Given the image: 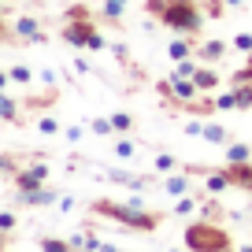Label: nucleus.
Listing matches in <instances>:
<instances>
[{"instance_id": "obj_24", "label": "nucleus", "mask_w": 252, "mask_h": 252, "mask_svg": "<svg viewBox=\"0 0 252 252\" xmlns=\"http://www.w3.org/2000/svg\"><path fill=\"white\" fill-rule=\"evenodd\" d=\"M234 48H237V52H245V56H252V33L249 30L234 33Z\"/></svg>"}, {"instance_id": "obj_32", "label": "nucleus", "mask_w": 252, "mask_h": 252, "mask_svg": "<svg viewBox=\"0 0 252 252\" xmlns=\"http://www.w3.org/2000/svg\"><path fill=\"white\" fill-rule=\"evenodd\" d=\"M108 178L115 182V186H134V182H137V174H126V171H111Z\"/></svg>"}, {"instance_id": "obj_40", "label": "nucleus", "mask_w": 252, "mask_h": 252, "mask_svg": "<svg viewBox=\"0 0 252 252\" xmlns=\"http://www.w3.org/2000/svg\"><path fill=\"white\" fill-rule=\"evenodd\" d=\"M8 82H11V71H0V89H8Z\"/></svg>"}, {"instance_id": "obj_31", "label": "nucleus", "mask_w": 252, "mask_h": 252, "mask_svg": "<svg viewBox=\"0 0 252 252\" xmlns=\"http://www.w3.org/2000/svg\"><path fill=\"white\" fill-rule=\"evenodd\" d=\"M215 108L219 111H234L237 104H234V89H230V93H222V96H215Z\"/></svg>"}, {"instance_id": "obj_2", "label": "nucleus", "mask_w": 252, "mask_h": 252, "mask_svg": "<svg viewBox=\"0 0 252 252\" xmlns=\"http://www.w3.org/2000/svg\"><path fill=\"white\" fill-rule=\"evenodd\" d=\"M93 212L96 215H108V219L123 222V226H130V230H145V234L159 226V215L156 212H149V208H134L130 200H126V204H115V200H93Z\"/></svg>"}, {"instance_id": "obj_35", "label": "nucleus", "mask_w": 252, "mask_h": 252, "mask_svg": "<svg viewBox=\"0 0 252 252\" xmlns=\"http://www.w3.org/2000/svg\"><path fill=\"white\" fill-rule=\"evenodd\" d=\"M26 171H33V174H37V178H41V182H45V178H48V163H41V159H33V163H30V167H26Z\"/></svg>"}, {"instance_id": "obj_25", "label": "nucleus", "mask_w": 252, "mask_h": 252, "mask_svg": "<svg viewBox=\"0 0 252 252\" xmlns=\"http://www.w3.org/2000/svg\"><path fill=\"white\" fill-rule=\"evenodd\" d=\"M37 130H41V134H45V137H56V134H60V130H63V126L56 123L52 115H45V119H41V123H37Z\"/></svg>"}, {"instance_id": "obj_46", "label": "nucleus", "mask_w": 252, "mask_h": 252, "mask_svg": "<svg viewBox=\"0 0 252 252\" xmlns=\"http://www.w3.org/2000/svg\"><path fill=\"white\" fill-rule=\"evenodd\" d=\"M171 252H178V249H171Z\"/></svg>"}, {"instance_id": "obj_12", "label": "nucleus", "mask_w": 252, "mask_h": 252, "mask_svg": "<svg viewBox=\"0 0 252 252\" xmlns=\"http://www.w3.org/2000/svg\"><path fill=\"white\" fill-rule=\"evenodd\" d=\"M15 186H19V197H26V193H37L45 182H41L33 171H19V174H15Z\"/></svg>"}, {"instance_id": "obj_15", "label": "nucleus", "mask_w": 252, "mask_h": 252, "mask_svg": "<svg viewBox=\"0 0 252 252\" xmlns=\"http://www.w3.org/2000/svg\"><path fill=\"white\" fill-rule=\"evenodd\" d=\"M0 119H4V123H19V104H15V96H8L4 89H0Z\"/></svg>"}, {"instance_id": "obj_9", "label": "nucleus", "mask_w": 252, "mask_h": 252, "mask_svg": "<svg viewBox=\"0 0 252 252\" xmlns=\"http://www.w3.org/2000/svg\"><path fill=\"white\" fill-rule=\"evenodd\" d=\"M197 56H200L204 63H219L222 56H226V41H200Z\"/></svg>"}, {"instance_id": "obj_21", "label": "nucleus", "mask_w": 252, "mask_h": 252, "mask_svg": "<svg viewBox=\"0 0 252 252\" xmlns=\"http://www.w3.org/2000/svg\"><path fill=\"white\" fill-rule=\"evenodd\" d=\"M171 74H178V78H193V74H197V60H193V56H189V60H178Z\"/></svg>"}, {"instance_id": "obj_11", "label": "nucleus", "mask_w": 252, "mask_h": 252, "mask_svg": "<svg viewBox=\"0 0 252 252\" xmlns=\"http://www.w3.org/2000/svg\"><path fill=\"white\" fill-rule=\"evenodd\" d=\"M19 204H26V208H45V204H56V189H45V186H41L37 193H26V197H19Z\"/></svg>"}, {"instance_id": "obj_36", "label": "nucleus", "mask_w": 252, "mask_h": 252, "mask_svg": "<svg viewBox=\"0 0 252 252\" xmlns=\"http://www.w3.org/2000/svg\"><path fill=\"white\" fill-rule=\"evenodd\" d=\"M222 8H226L222 0H212V4H208V15H212V19H222Z\"/></svg>"}, {"instance_id": "obj_10", "label": "nucleus", "mask_w": 252, "mask_h": 252, "mask_svg": "<svg viewBox=\"0 0 252 252\" xmlns=\"http://www.w3.org/2000/svg\"><path fill=\"white\" fill-rule=\"evenodd\" d=\"M163 189L171 193V197H186V193H189V174L186 171H171L167 182H163Z\"/></svg>"}, {"instance_id": "obj_22", "label": "nucleus", "mask_w": 252, "mask_h": 252, "mask_svg": "<svg viewBox=\"0 0 252 252\" xmlns=\"http://www.w3.org/2000/svg\"><path fill=\"white\" fill-rule=\"evenodd\" d=\"M111 126H115V134H126V130H134V115L115 111V115H111Z\"/></svg>"}, {"instance_id": "obj_27", "label": "nucleus", "mask_w": 252, "mask_h": 252, "mask_svg": "<svg viewBox=\"0 0 252 252\" xmlns=\"http://www.w3.org/2000/svg\"><path fill=\"white\" fill-rule=\"evenodd\" d=\"M11 82H23V86H30V82H33V71L19 63V67H11Z\"/></svg>"}, {"instance_id": "obj_14", "label": "nucleus", "mask_w": 252, "mask_h": 252, "mask_svg": "<svg viewBox=\"0 0 252 252\" xmlns=\"http://www.w3.org/2000/svg\"><path fill=\"white\" fill-rule=\"evenodd\" d=\"M200 137L212 141V145H226L230 141V134H226V126H222V123H204V134H200Z\"/></svg>"}, {"instance_id": "obj_6", "label": "nucleus", "mask_w": 252, "mask_h": 252, "mask_svg": "<svg viewBox=\"0 0 252 252\" xmlns=\"http://www.w3.org/2000/svg\"><path fill=\"white\" fill-rule=\"evenodd\" d=\"M159 93H171V96H178V100H193L200 89H197V82H193V78H178V74H171V82H163Z\"/></svg>"}, {"instance_id": "obj_30", "label": "nucleus", "mask_w": 252, "mask_h": 252, "mask_svg": "<svg viewBox=\"0 0 252 252\" xmlns=\"http://www.w3.org/2000/svg\"><path fill=\"white\" fill-rule=\"evenodd\" d=\"M230 82H234V86H241V82H252V56H249V63H245L241 71H234V78H230Z\"/></svg>"}, {"instance_id": "obj_47", "label": "nucleus", "mask_w": 252, "mask_h": 252, "mask_svg": "<svg viewBox=\"0 0 252 252\" xmlns=\"http://www.w3.org/2000/svg\"><path fill=\"white\" fill-rule=\"evenodd\" d=\"M0 252H4V249H0Z\"/></svg>"}, {"instance_id": "obj_3", "label": "nucleus", "mask_w": 252, "mask_h": 252, "mask_svg": "<svg viewBox=\"0 0 252 252\" xmlns=\"http://www.w3.org/2000/svg\"><path fill=\"white\" fill-rule=\"evenodd\" d=\"M186 249L189 252H222V249H230V234L208 219L193 222V226H186Z\"/></svg>"}, {"instance_id": "obj_34", "label": "nucleus", "mask_w": 252, "mask_h": 252, "mask_svg": "<svg viewBox=\"0 0 252 252\" xmlns=\"http://www.w3.org/2000/svg\"><path fill=\"white\" fill-rule=\"evenodd\" d=\"M15 212H0V230H4V234H11V230H15Z\"/></svg>"}, {"instance_id": "obj_1", "label": "nucleus", "mask_w": 252, "mask_h": 252, "mask_svg": "<svg viewBox=\"0 0 252 252\" xmlns=\"http://www.w3.org/2000/svg\"><path fill=\"white\" fill-rule=\"evenodd\" d=\"M149 11L174 33H197L200 30L197 0H149Z\"/></svg>"}, {"instance_id": "obj_16", "label": "nucleus", "mask_w": 252, "mask_h": 252, "mask_svg": "<svg viewBox=\"0 0 252 252\" xmlns=\"http://www.w3.org/2000/svg\"><path fill=\"white\" fill-rule=\"evenodd\" d=\"M234 104H237V111H249L252 108V82L234 86Z\"/></svg>"}, {"instance_id": "obj_13", "label": "nucleus", "mask_w": 252, "mask_h": 252, "mask_svg": "<svg viewBox=\"0 0 252 252\" xmlns=\"http://www.w3.org/2000/svg\"><path fill=\"white\" fill-rule=\"evenodd\" d=\"M193 82H197V89H200V93H212V89L219 86V74H215V71H208V67H197Z\"/></svg>"}, {"instance_id": "obj_44", "label": "nucleus", "mask_w": 252, "mask_h": 252, "mask_svg": "<svg viewBox=\"0 0 252 252\" xmlns=\"http://www.w3.org/2000/svg\"><path fill=\"white\" fill-rule=\"evenodd\" d=\"M241 252H252V245H245V249H241Z\"/></svg>"}, {"instance_id": "obj_8", "label": "nucleus", "mask_w": 252, "mask_h": 252, "mask_svg": "<svg viewBox=\"0 0 252 252\" xmlns=\"http://www.w3.org/2000/svg\"><path fill=\"white\" fill-rule=\"evenodd\" d=\"M226 171H230V178H234V186H237V189L252 193V159H249V163H230Z\"/></svg>"}, {"instance_id": "obj_5", "label": "nucleus", "mask_w": 252, "mask_h": 252, "mask_svg": "<svg viewBox=\"0 0 252 252\" xmlns=\"http://www.w3.org/2000/svg\"><path fill=\"white\" fill-rule=\"evenodd\" d=\"M93 23L89 19H71V23L63 26V41L67 45H74V48H89V41H93Z\"/></svg>"}, {"instance_id": "obj_39", "label": "nucleus", "mask_w": 252, "mask_h": 252, "mask_svg": "<svg viewBox=\"0 0 252 252\" xmlns=\"http://www.w3.org/2000/svg\"><path fill=\"white\" fill-rule=\"evenodd\" d=\"M74 71H78V74H89V71H93V67H89V63H86V60H82V56H78V60H74Z\"/></svg>"}, {"instance_id": "obj_29", "label": "nucleus", "mask_w": 252, "mask_h": 252, "mask_svg": "<svg viewBox=\"0 0 252 252\" xmlns=\"http://www.w3.org/2000/svg\"><path fill=\"white\" fill-rule=\"evenodd\" d=\"M63 137H67L71 145H78L82 137H86V126H63Z\"/></svg>"}, {"instance_id": "obj_45", "label": "nucleus", "mask_w": 252, "mask_h": 252, "mask_svg": "<svg viewBox=\"0 0 252 252\" xmlns=\"http://www.w3.org/2000/svg\"><path fill=\"white\" fill-rule=\"evenodd\" d=\"M222 252H234V249H222Z\"/></svg>"}, {"instance_id": "obj_33", "label": "nucleus", "mask_w": 252, "mask_h": 252, "mask_svg": "<svg viewBox=\"0 0 252 252\" xmlns=\"http://www.w3.org/2000/svg\"><path fill=\"white\" fill-rule=\"evenodd\" d=\"M115 156L119 159H130V156H134V141H126V137H123V141H115Z\"/></svg>"}, {"instance_id": "obj_26", "label": "nucleus", "mask_w": 252, "mask_h": 252, "mask_svg": "<svg viewBox=\"0 0 252 252\" xmlns=\"http://www.w3.org/2000/svg\"><path fill=\"white\" fill-rule=\"evenodd\" d=\"M104 19L119 23V19H123V0H108V4H104Z\"/></svg>"}, {"instance_id": "obj_28", "label": "nucleus", "mask_w": 252, "mask_h": 252, "mask_svg": "<svg viewBox=\"0 0 252 252\" xmlns=\"http://www.w3.org/2000/svg\"><path fill=\"white\" fill-rule=\"evenodd\" d=\"M197 212V200L193 197H178V204H174V215H193Z\"/></svg>"}, {"instance_id": "obj_20", "label": "nucleus", "mask_w": 252, "mask_h": 252, "mask_svg": "<svg viewBox=\"0 0 252 252\" xmlns=\"http://www.w3.org/2000/svg\"><path fill=\"white\" fill-rule=\"evenodd\" d=\"M89 130H93V134H100V137H111V134H115V126H111V115L93 119V123H89Z\"/></svg>"}, {"instance_id": "obj_41", "label": "nucleus", "mask_w": 252, "mask_h": 252, "mask_svg": "<svg viewBox=\"0 0 252 252\" xmlns=\"http://www.w3.org/2000/svg\"><path fill=\"white\" fill-rule=\"evenodd\" d=\"M96 252H119V249H115L111 241H100V249H96Z\"/></svg>"}, {"instance_id": "obj_43", "label": "nucleus", "mask_w": 252, "mask_h": 252, "mask_svg": "<svg viewBox=\"0 0 252 252\" xmlns=\"http://www.w3.org/2000/svg\"><path fill=\"white\" fill-rule=\"evenodd\" d=\"M4 245H8V234H4V230H0V249H4Z\"/></svg>"}, {"instance_id": "obj_4", "label": "nucleus", "mask_w": 252, "mask_h": 252, "mask_svg": "<svg viewBox=\"0 0 252 252\" xmlns=\"http://www.w3.org/2000/svg\"><path fill=\"white\" fill-rule=\"evenodd\" d=\"M11 33H15L19 41H26V45H48V33L41 30V23L33 15H19L15 23H11Z\"/></svg>"}, {"instance_id": "obj_23", "label": "nucleus", "mask_w": 252, "mask_h": 252, "mask_svg": "<svg viewBox=\"0 0 252 252\" xmlns=\"http://www.w3.org/2000/svg\"><path fill=\"white\" fill-rule=\"evenodd\" d=\"M156 171H159V174H171V171H178V159H174L171 152H159V156H156Z\"/></svg>"}, {"instance_id": "obj_38", "label": "nucleus", "mask_w": 252, "mask_h": 252, "mask_svg": "<svg viewBox=\"0 0 252 252\" xmlns=\"http://www.w3.org/2000/svg\"><path fill=\"white\" fill-rule=\"evenodd\" d=\"M186 134H189V137H200V134H204V123H189Z\"/></svg>"}, {"instance_id": "obj_7", "label": "nucleus", "mask_w": 252, "mask_h": 252, "mask_svg": "<svg viewBox=\"0 0 252 252\" xmlns=\"http://www.w3.org/2000/svg\"><path fill=\"white\" fill-rule=\"evenodd\" d=\"M234 186V178H230V171H208L204 174V189L212 193V197H219V193H226V189Z\"/></svg>"}, {"instance_id": "obj_17", "label": "nucleus", "mask_w": 252, "mask_h": 252, "mask_svg": "<svg viewBox=\"0 0 252 252\" xmlns=\"http://www.w3.org/2000/svg\"><path fill=\"white\" fill-rule=\"evenodd\" d=\"M249 156H252V149H249V145H241V141L226 145V159H230V163H249Z\"/></svg>"}, {"instance_id": "obj_37", "label": "nucleus", "mask_w": 252, "mask_h": 252, "mask_svg": "<svg viewBox=\"0 0 252 252\" xmlns=\"http://www.w3.org/2000/svg\"><path fill=\"white\" fill-rule=\"evenodd\" d=\"M0 174H19L15 163H11V156H0Z\"/></svg>"}, {"instance_id": "obj_42", "label": "nucleus", "mask_w": 252, "mask_h": 252, "mask_svg": "<svg viewBox=\"0 0 252 252\" xmlns=\"http://www.w3.org/2000/svg\"><path fill=\"white\" fill-rule=\"evenodd\" d=\"M222 4H226V8H241L245 0H222Z\"/></svg>"}, {"instance_id": "obj_19", "label": "nucleus", "mask_w": 252, "mask_h": 252, "mask_svg": "<svg viewBox=\"0 0 252 252\" xmlns=\"http://www.w3.org/2000/svg\"><path fill=\"white\" fill-rule=\"evenodd\" d=\"M41 252H74V249L63 237H41Z\"/></svg>"}, {"instance_id": "obj_18", "label": "nucleus", "mask_w": 252, "mask_h": 252, "mask_svg": "<svg viewBox=\"0 0 252 252\" xmlns=\"http://www.w3.org/2000/svg\"><path fill=\"white\" fill-rule=\"evenodd\" d=\"M167 56H171L174 63L189 60V56H193V45H189V41H171V45H167Z\"/></svg>"}]
</instances>
